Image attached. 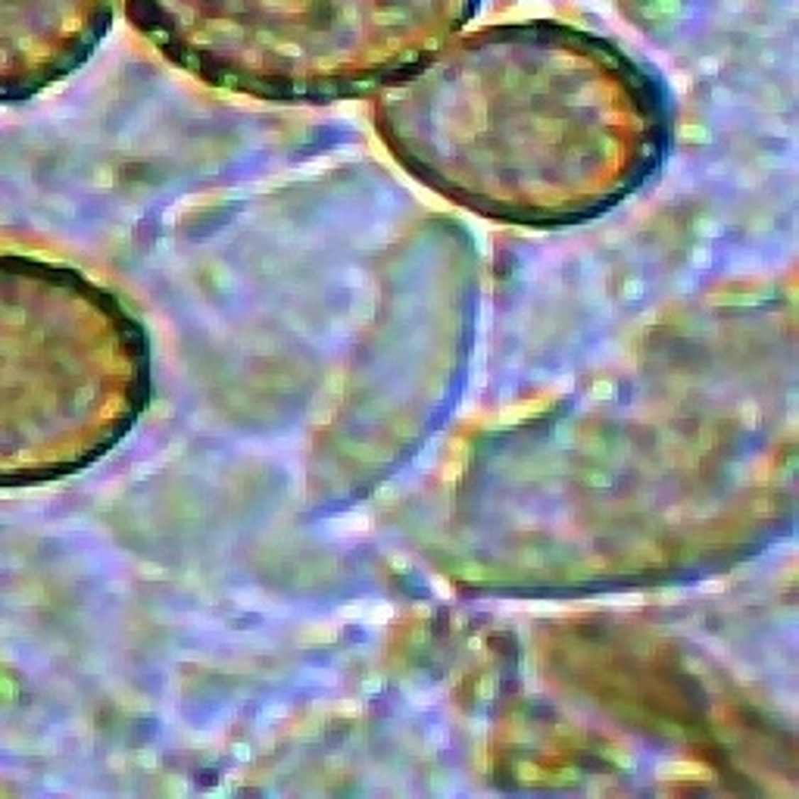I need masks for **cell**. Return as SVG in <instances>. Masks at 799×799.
Wrapping results in <instances>:
<instances>
[{"mask_svg":"<svg viewBox=\"0 0 799 799\" xmlns=\"http://www.w3.org/2000/svg\"><path fill=\"white\" fill-rule=\"evenodd\" d=\"M372 125L415 182L475 216L566 228L659 172L665 91L622 47L556 19L459 31L372 91Z\"/></svg>","mask_w":799,"mask_h":799,"instance_id":"6da1fadb","label":"cell"},{"mask_svg":"<svg viewBox=\"0 0 799 799\" xmlns=\"http://www.w3.org/2000/svg\"><path fill=\"white\" fill-rule=\"evenodd\" d=\"M147 394L144 331L113 294L72 269L0 256V484L104 456Z\"/></svg>","mask_w":799,"mask_h":799,"instance_id":"7a4b0ae2","label":"cell"},{"mask_svg":"<svg viewBox=\"0 0 799 799\" xmlns=\"http://www.w3.org/2000/svg\"><path fill=\"white\" fill-rule=\"evenodd\" d=\"M172 66L269 104L363 97L459 35L481 0H125Z\"/></svg>","mask_w":799,"mask_h":799,"instance_id":"3957f363","label":"cell"},{"mask_svg":"<svg viewBox=\"0 0 799 799\" xmlns=\"http://www.w3.org/2000/svg\"><path fill=\"white\" fill-rule=\"evenodd\" d=\"M119 0H0V100L69 75L106 35Z\"/></svg>","mask_w":799,"mask_h":799,"instance_id":"277c9868","label":"cell"}]
</instances>
